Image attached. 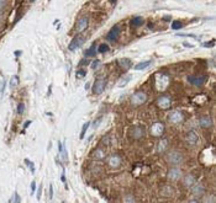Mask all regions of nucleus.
I'll return each instance as SVG.
<instances>
[{
	"label": "nucleus",
	"mask_w": 216,
	"mask_h": 203,
	"mask_svg": "<svg viewBox=\"0 0 216 203\" xmlns=\"http://www.w3.org/2000/svg\"><path fill=\"white\" fill-rule=\"evenodd\" d=\"M154 83L157 91H164L169 85V76L164 74V73H157L154 76Z\"/></svg>",
	"instance_id": "nucleus-1"
},
{
	"label": "nucleus",
	"mask_w": 216,
	"mask_h": 203,
	"mask_svg": "<svg viewBox=\"0 0 216 203\" xmlns=\"http://www.w3.org/2000/svg\"><path fill=\"white\" fill-rule=\"evenodd\" d=\"M165 160H167V162L170 165H179L183 162V155H181V153H179L177 150H172L168 153Z\"/></svg>",
	"instance_id": "nucleus-2"
},
{
	"label": "nucleus",
	"mask_w": 216,
	"mask_h": 203,
	"mask_svg": "<svg viewBox=\"0 0 216 203\" xmlns=\"http://www.w3.org/2000/svg\"><path fill=\"white\" fill-rule=\"evenodd\" d=\"M147 101V94L143 91H136L131 96V103L134 106H141L142 103Z\"/></svg>",
	"instance_id": "nucleus-3"
},
{
	"label": "nucleus",
	"mask_w": 216,
	"mask_h": 203,
	"mask_svg": "<svg viewBox=\"0 0 216 203\" xmlns=\"http://www.w3.org/2000/svg\"><path fill=\"white\" fill-rule=\"evenodd\" d=\"M105 85H106V79L103 78V76L98 78V79L95 80L94 85H93V92H94L95 95H100V94H103L104 89H105Z\"/></svg>",
	"instance_id": "nucleus-4"
},
{
	"label": "nucleus",
	"mask_w": 216,
	"mask_h": 203,
	"mask_svg": "<svg viewBox=\"0 0 216 203\" xmlns=\"http://www.w3.org/2000/svg\"><path fill=\"white\" fill-rule=\"evenodd\" d=\"M156 103H157V106H158L161 110H168L170 107V105H172V100H170L169 96L164 95V96L158 97L157 101H156Z\"/></svg>",
	"instance_id": "nucleus-5"
},
{
	"label": "nucleus",
	"mask_w": 216,
	"mask_h": 203,
	"mask_svg": "<svg viewBox=\"0 0 216 203\" xmlns=\"http://www.w3.org/2000/svg\"><path fill=\"white\" fill-rule=\"evenodd\" d=\"M164 133V124L161 123V122H156L151 126V134L156 138L162 137Z\"/></svg>",
	"instance_id": "nucleus-6"
},
{
	"label": "nucleus",
	"mask_w": 216,
	"mask_h": 203,
	"mask_svg": "<svg viewBox=\"0 0 216 203\" xmlns=\"http://www.w3.org/2000/svg\"><path fill=\"white\" fill-rule=\"evenodd\" d=\"M107 165L112 169H116L121 165V156L119 154H111V155L107 158Z\"/></svg>",
	"instance_id": "nucleus-7"
},
{
	"label": "nucleus",
	"mask_w": 216,
	"mask_h": 203,
	"mask_svg": "<svg viewBox=\"0 0 216 203\" xmlns=\"http://www.w3.org/2000/svg\"><path fill=\"white\" fill-rule=\"evenodd\" d=\"M185 142H187L188 145H190V147H195V145L198 144V142H199V135L196 134L195 131H190L185 135Z\"/></svg>",
	"instance_id": "nucleus-8"
},
{
	"label": "nucleus",
	"mask_w": 216,
	"mask_h": 203,
	"mask_svg": "<svg viewBox=\"0 0 216 203\" xmlns=\"http://www.w3.org/2000/svg\"><path fill=\"white\" fill-rule=\"evenodd\" d=\"M145 135V129L140 126H136V127H132L131 131H130V137L134 138V139H141Z\"/></svg>",
	"instance_id": "nucleus-9"
},
{
	"label": "nucleus",
	"mask_w": 216,
	"mask_h": 203,
	"mask_svg": "<svg viewBox=\"0 0 216 203\" xmlns=\"http://www.w3.org/2000/svg\"><path fill=\"white\" fill-rule=\"evenodd\" d=\"M183 176V172L179 167H177V165H174V167H170L168 170V178L169 180H179Z\"/></svg>",
	"instance_id": "nucleus-10"
},
{
	"label": "nucleus",
	"mask_w": 216,
	"mask_h": 203,
	"mask_svg": "<svg viewBox=\"0 0 216 203\" xmlns=\"http://www.w3.org/2000/svg\"><path fill=\"white\" fill-rule=\"evenodd\" d=\"M83 43H84V37L78 35V36H76V37L72 39V42L69 43V47L68 48H69V51H76L77 48H79Z\"/></svg>",
	"instance_id": "nucleus-11"
},
{
	"label": "nucleus",
	"mask_w": 216,
	"mask_h": 203,
	"mask_svg": "<svg viewBox=\"0 0 216 203\" xmlns=\"http://www.w3.org/2000/svg\"><path fill=\"white\" fill-rule=\"evenodd\" d=\"M89 25V17L88 16H83V17H80L78 21H77V25H76V30L78 32H83Z\"/></svg>",
	"instance_id": "nucleus-12"
},
{
	"label": "nucleus",
	"mask_w": 216,
	"mask_h": 203,
	"mask_svg": "<svg viewBox=\"0 0 216 203\" xmlns=\"http://www.w3.org/2000/svg\"><path fill=\"white\" fill-rule=\"evenodd\" d=\"M168 118H169V122H172L174 124H178L180 122H183V113L180 111H172L169 113Z\"/></svg>",
	"instance_id": "nucleus-13"
},
{
	"label": "nucleus",
	"mask_w": 216,
	"mask_h": 203,
	"mask_svg": "<svg viewBox=\"0 0 216 203\" xmlns=\"http://www.w3.org/2000/svg\"><path fill=\"white\" fill-rule=\"evenodd\" d=\"M188 81L190 84L195 85V86H201V85H204V83L206 81V76L205 75H203V76H193V75H190V76H188Z\"/></svg>",
	"instance_id": "nucleus-14"
},
{
	"label": "nucleus",
	"mask_w": 216,
	"mask_h": 203,
	"mask_svg": "<svg viewBox=\"0 0 216 203\" xmlns=\"http://www.w3.org/2000/svg\"><path fill=\"white\" fill-rule=\"evenodd\" d=\"M192 192H193V194L194 196H196V197H201L203 194H204V192H205V188H204V186L203 185H200V183H194L192 187Z\"/></svg>",
	"instance_id": "nucleus-15"
},
{
	"label": "nucleus",
	"mask_w": 216,
	"mask_h": 203,
	"mask_svg": "<svg viewBox=\"0 0 216 203\" xmlns=\"http://www.w3.org/2000/svg\"><path fill=\"white\" fill-rule=\"evenodd\" d=\"M91 158L94 160H104L106 158V153L103 148H96L93 153H91Z\"/></svg>",
	"instance_id": "nucleus-16"
},
{
	"label": "nucleus",
	"mask_w": 216,
	"mask_h": 203,
	"mask_svg": "<svg viewBox=\"0 0 216 203\" xmlns=\"http://www.w3.org/2000/svg\"><path fill=\"white\" fill-rule=\"evenodd\" d=\"M119 35H120V27L118 25H115L110 31L109 33H107V39L110 41H116L119 38Z\"/></svg>",
	"instance_id": "nucleus-17"
},
{
	"label": "nucleus",
	"mask_w": 216,
	"mask_h": 203,
	"mask_svg": "<svg viewBox=\"0 0 216 203\" xmlns=\"http://www.w3.org/2000/svg\"><path fill=\"white\" fill-rule=\"evenodd\" d=\"M199 124L201 128H210L212 126V119L209 116H204L199 119Z\"/></svg>",
	"instance_id": "nucleus-18"
},
{
	"label": "nucleus",
	"mask_w": 216,
	"mask_h": 203,
	"mask_svg": "<svg viewBox=\"0 0 216 203\" xmlns=\"http://www.w3.org/2000/svg\"><path fill=\"white\" fill-rule=\"evenodd\" d=\"M195 182H196V178H195V176L192 175V174L187 175L184 178H183V183H184L185 187H192V186H193Z\"/></svg>",
	"instance_id": "nucleus-19"
},
{
	"label": "nucleus",
	"mask_w": 216,
	"mask_h": 203,
	"mask_svg": "<svg viewBox=\"0 0 216 203\" xmlns=\"http://www.w3.org/2000/svg\"><path fill=\"white\" fill-rule=\"evenodd\" d=\"M167 148H168V140L162 138V139L158 142V144H157V153L162 154V153H164L165 150H167Z\"/></svg>",
	"instance_id": "nucleus-20"
},
{
	"label": "nucleus",
	"mask_w": 216,
	"mask_h": 203,
	"mask_svg": "<svg viewBox=\"0 0 216 203\" xmlns=\"http://www.w3.org/2000/svg\"><path fill=\"white\" fill-rule=\"evenodd\" d=\"M118 64L122 68V69H130L131 68V65H132V62L130 60V59H127V58H122V59H119L118 60Z\"/></svg>",
	"instance_id": "nucleus-21"
},
{
	"label": "nucleus",
	"mask_w": 216,
	"mask_h": 203,
	"mask_svg": "<svg viewBox=\"0 0 216 203\" xmlns=\"http://www.w3.org/2000/svg\"><path fill=\"white\" fill-rule=\"evenodd\" d=\"M130 23H131V26H135V27H138V26H141L143 23V19L142 17H140V16H136V17H134L131 21H130Z\"/></svg>",
	"instance_id": "nucleus-22"
},
{
	"label": "nucleus",
	"mask_w": 216,
	"mask_h": 203,
	"mask_svg": "<svg viewBox=\"0 0 216 203\" xmlns=\"http://www.w3.org/2000/svg\"><path fill=\"white\" fill-rule=\"evenodd\" d=\"M96 53H98V51H96V43H93V44H91V47L85 52V55L87 57H94Z\"/></svg>",
	"instance_id": "nucleus-23"
},
{
	"label": "nucleus",
	"mask_w": 216,
	"mask_h": 203,
	"mask_svg": "<svg viewBox=\"0 0 216 203\" xmlns=\"http://www.w3.org/2000/svg\"><path fill=\"white\" fill-rule=\"evenodd\" d=\"M151 60H147V62H141V63H138L137 65L135 67V69L136 70H143V69H146L148 65H151Z\"/></svg>",
	"instance_id": "nucleus-24"
},
{
	"label": "nucleus",
	"mask_w": 216,
	"mask_h": 203,
	"mask_svg": "<svg viewBox=\"0 0 216 203\" xmlns=\"http://www.w3.org/2000/svg\"><path fill=\"white\" fill-rule=\"evenodd\" d=\"M10 87L11 89H15L16 86L19 85V78H18V75H14V76H11V79H10Z\"/></svg>",
	"instance_id": "nucleus-25"
},
{
	"label": "nucleus",
	"mask_w": 216,
	"mask_h": 203,
	"mask_svg": "<svg viewBox=\"0 0 216 203\" xmlns=\"http://www.w3.org/2000/svg\"><path fill=\"white\" fill-rule=\"evenodd\" d=\"M110 48H109V44H106V43H101V44H99V47H98V52L99 53H105V52H107Z\"/></svg>",
	"instance_id": "nucleus-26"
},
{
	"label": "nucleus",
	"mask_w": 216,
	"mask_h": 203,
	"mask_svg": "<svg viewBox=\"0 0 216 203\" xmlns=\"http://www.w3.org/2000/svg\"><path fill=\"white\" fill-rule=\"evenodd\" d=\"M89 127H90V122H87V123L83 124L82 132H80V139H83V138H84V135H85V133H87V131H88Z\"/></svg>",
	"instance_id": "nucleus-27"
},
{
	"label": "nucleus",
	"mask_w": 216,
	"mask_h": 203,
	"mask_svg": "<svg viewBox=\"0 0 216 203\" xmlns=\"http://www.w3.org/2000/svg\"><path fill=\"white\" fill-rule=\"evenodd\" d=\"M130 80H131V75H126V76H123V78H122V80H120V81H119V86H120V87L125 86Z\"/></svg>",
	"instance_id": "nucleus-28"
},
{
	"label": "nucleus",
	"mask_w": 216,
	"mask_h": 203,
	"mask_svg": "<svg viewBox=\"0 0 216 203\" xmlns=\"http://www.w3.org/2000/svg\"><path fill=\"white\" fill-rule=\"evenodd\" d=\"M181 27H183V23L180 21H174L173 25H172V28L173 30H180Z\"/></svg>",
	"instance_id": "nucleus-29"
},
{
	"label": "nucleus",
	"mask_w": 216,
	"mask_h": 203,
	"mask_svg": "<svg viewBox=\"0 0 216 203\" xmlns=\"http://www.w3.org/2000/svg\"><path fill=\"white\" fill-rule=\"evenodd\" d=\"M101 143L104 145H106V147H109V144H110V137L109 135H105L103 139H101Z\"/></svg>",
	"instance_id": "nucleus-30"
},
{
	"label": "nucleus",
	"mask_w": 216,
	"mask_h": 203,
	"mask_svg": "<svg viewBox=\"0 0 216 203\" xmlns=\"http://www.w3.org/2000/svg\"><path fill=\"white\" fill-rule=\"evenodd\" d=\"M4 87H5V80L1 79V84H0V96L4 95V90H5Z\"/></svg>",
	"instance_id": "nucleus-31"
},
{
	"label": "nucleus",
	"mask_w": 216,
	"mask_h": 203,
	"mask_svg": "<svg viewBox=\"0 0 216 203\" xmlns=\"http://www.w3.org/2000/svg\"><path fill=\"white\" fill-rule=\"evenodd\" d=\"M24 111H25V105L24 103H19V106H18V113H19V115H22Z\"/></svg>",
	"instance_id": "nucleus-32"
},
{
	"label": "nucleus",
	"mask_w": 216,
	"mask_h": 203,
	"mask_svg": "<svg viewBox=\"0 0 216 203\" xmlns=\"http://www.w3.org/2000/svg\"><path fill=\"white\" fill-rule=\"evenodd\" d=\"M134 196H131V194H129V196H126L125 198H123V202H136L135 198H132Z\"/></svg>",
	"instance_id": "nucleus-33"
},
{
	"label": "nucleus",
	"mask_w": 216,
	"mask_h": 203,
	"mask_svg": "<svg viewBox=\"0 0 216 203\" xmlns=\"http://www.w3.org/2000/svg\"><path fill=\"white\" fill-rule=\"evenodd\" d=\"M85 74H87L85 70H78V71H77V76H78V78H84Z\"/></svg>",
	"instance_id": "nucleus-34"
},
{
	"label": "nucleus",
	"mask_w": 216,
	"mask_h": 203,
	"mask_svg": "<svg viewBox=\"0 0 216 203\" xmlns=\"http://www.w3.org/2000/svg\"><path fill=\"white\" fill-rule=\"evenodd\" d=\"M101 121H103V118H101V117H99V118H98V119H96V121L94 122V124H93V128H98V126L101 123Z\"/></svg>",
	"instance_id": "nucleus-35"
},
{
	"label": "nucleus",
	"mask_w": 216,
	"mask_h": 203,
	"mask_svg": "<svg viewBox=\"0 0 216 203\" xmlns=\"http://www.w3.org/2000/svg\"><path fill=\"white\" fill-rule=\"evenodd\" d=\"M25 162H26V164H27V165H29V166L31 167V171L34 172V171H35V167H34V162H31V161H29V160H25Z\"/></svg>",
	"instance_id": "nucleus-36"
},
{
	"label": "nucleus",
	"mask_w": 216,
	"mask_h": 203,
	"mask_svg": "<svg viewBox=\"0 0 216 203\" xmlns=\"http://www.w3.org/2000/svg\"><path fill=\"white\" fill-rule=\"evenodd\" d=\"M5 5H6V0H0V11L4 10Z\"/></svg>",
	"instance_id": "nucleus-37"
},
{
	"label": "nucleus",
	"mask_w": 216,
	"mask_h": 203,
	"mask_svg": "<svg viewBox=\"0 0 216 203\" xmlns=\"http://www.w3.org/2000/svg\"><path fill=\"white\" fill-rule=\"evenodd\" d=\"M15 198H12V199H10V202H20L21 201V198L19 197V194L18 193H15V196H14Z\"/></svg>",
	"instance_id": "nucleus-38"
},
{
	"label": "nucleus",
	"mask_w": 216,
	"mask_h": 203,
	"mask_svg": "<svg viewBox=\"0 0 216 203\" xmlns=\"http://www.w3.org/2000/svg\"><path fill=\"white\" fill-rule=\"evenodd\" d=\"M99 64H100V62H99V59H98V60H95L93 64H91V69H95V68L99 65Z\"/></svg>",
	"instance_id": "nucleus-39"
},
{
	"label": "nucleus",
	"mask_w": 216,
	"mask_h": 203,
	"mask_svg": "<svg viewBox=\"0 0 216 203\" xmlns=\"http://www.w3.org/2000/svg\"><path fill=\"white\" fill-rule=\"evenodd\" d=\"M35 190H36V182H35V181H32V182H31V191H32V192H35Z\"/></svg>",
	"instance_id": "nucleus-40"
},
{
	"label": "nucleus",
	"mask_w": 216,
	"mask_h": 203,
	"mask_svg": "<svg viewBox=\"0 0 216 203\" xmlns=\"http://www.w3.org/2000/svg\"><path fill=\"white\" fill-rule=\"evenodd\" d=\"M41 192H42V186H40V188H38V191H37V198H38V199L41 198Z\"/></svg>",
	"instance_id": "nucleus-41"
},
{
	"label": "nucleus",
	"mask_w": 216,
	"mask_h": 203,
	"mask_svg": "<svg viewBox=\"0 0 216 203\" xmlns=\"http://www.w3.org/2000/svg\"><path fill=\"white\" fill-rule=\"evenodd\" d=\"M53 197V188H52V186H49V198H52Z\"/></svg>",
	"instance_id": "nucleus-42"
},
{
	"label": "nucleus",
	"mask_w": 216,
	"mask_h": 203,
	"mask_svg": "<svg viewBox=\"0 0 216 203\" xmlns=\"http://www.w3.org/2000/svg\"><path fill=\"white\" fill-rule=\"evenodd\" d=\"M204 46L205 47H211V46H214V41H211V42H209V43H205Z\"/></svg>",
	"instance_id": "nucleus-43"
},
{
	"label": "nucleus",
	"mask_w": 216,
	"mask_h": 203,
	"mask_svg": "<svg viewBox=\"0 0 216 203\" xmlns=\"http://www.w3.org/2000/svg\"><path fill=\"white\" fill-rule=\"evenodd\" d=\"M29 124H31V121H27V122H26V123H25V124H24V128H26V127H27Z\"/></svg>",
	"instance_id": "nucleus-44"
},
{
	"label": "nucleus",
	"mask_w": 216,
	"mask_h": 203,
	"mask_svg": "<svg viewBox=\"0 0 216 203\" xmlns=\"http://www.w3.org/2000/svg\"><path fill=\"white\" fill-rule=\"evenodd\" d=\"M87 63H88V60H87V59H84V60H82V62H80V65H84V64H87Z\"/></svg>",
	"instance_id": "nucleus-45"
},
{
	"label": "nucleus",
	"mask_w": 216,
	"mask_h": 203,
	"mask_svg": "<svg viewBox=\"0 0 216 203\" xmlns=\"http://www.w3.org/2000/svg\"><path fill=\"white\" fill-rule=\"evenodd\" d=\"M110 1H111L112 4H115V3H116V0H110Z\"/></svg>",
	"instance_id": "nucleus-46"
},
{
	"label": "nucleus",
	"mask_w": 216,
	"mask_h": 203,
	"mask_svg": "<svg viewBox=\"0 0 216 203\" xmlns=\"http://www.w3.org/2000/svg\"><path fill=\"white\" fill-rule=\"evenodd\" d=\"M30 1H35V0H30Z\"/></svg>",
	"instance_id": "nucleus-47"
}]
</instances>
